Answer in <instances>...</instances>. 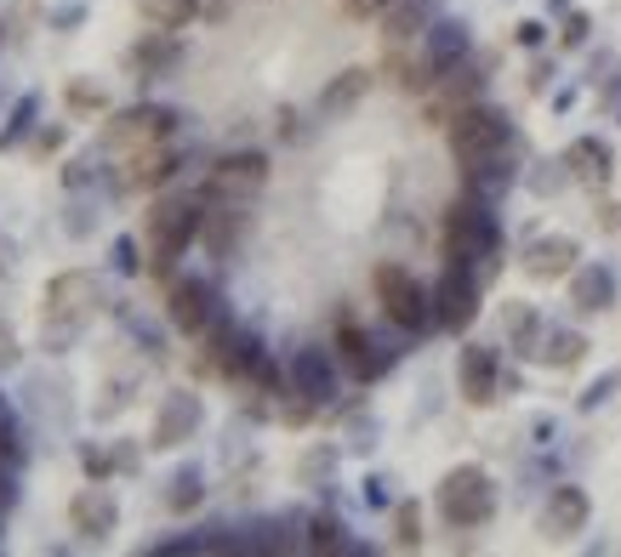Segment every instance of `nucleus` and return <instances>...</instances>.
<instances>
[{
  "label": "nucleus",
  "instance_id": "f257e3e1",
  "mask_svg": "<svg viewBox=\"0 0 621 557\" xmlns=\"http://www.w3.org/2000/svg\"><path fill=\"white\" fill-rule=\"evenodd\" d=\"M200 228H206V199H195V193H166V199H155L149 206V217H142V245H149V268L155 273H166L188 245L200 239Z\"/></svg>",
  "mask_w": 621,
  "mask_h": 557
},
{
  "label": "nucleus",
  "instance_id": "f03ea898",
  "mask_svg": "<svg viewBox=\"0 0 621 557\" xmlns=\"http://www.w3.org/2000/svg\"><path fill=\"white\" fill-rule=\"evenodd\" d=\"M445 137H451V155L473 171V166H491V160H502L507 155V142H513V131H507V115L502 109H491V103H473V109H462L451 126H445Z\"/></svg>",
  "mask_w": 621,
  "mask_h": 557
},
{
  "label": "nucleus",
  "instance_id": "7ed1b4c3",
  "mask_svg": "<svg viewBox=\"0 0 621 557\" xmlns=\"http://www.w3.org/2000/svg\"><path fill=\"white\" fill-rule=\"evenodd\" d=\"M98 308V279L91 273H58L46 285V347H63L80 336V325Z\"/></svg>",
  "mask_w": 621,
  "mask_h": 557
},
{
  "label": "nucleus",
  "instance_id": "20e7f679",
  "mask_svg": "<svg viewBox=\"0 0 621 557\" xmlns=\"http://www.w3.org/2000/svg\"><path fill=\"white\" fill-rule=\"evenodd\" d=\"M491 513H496V489H491L485 467H456V473H445V484H440V518L451 529H480Z\"/></svg>",
  "mask_w": 621,
  "mask_h": 557
},
{
  "label": "nucleus",
  "instance_id": "39448f33",
  "mask_svg": "<svg viewBox=\"0 0 621 557\" xmlns=\"http://www.w3.org/2000/svg\"><path fill=\"white\" fill-rule=\"evenodd\" d=\"M445 257L451 262H491L496 257V217L485 199H456L445 217Z\"/></svg>",
  "mask_w": 621,
  "mask_h": 557
},
{
  "label": "nucleus",
  "instance_id": "423d86ee",
  "mask_svg": "<svg viewBox=\"0 0 621 557\" xmlns=\"http://www.w3.org/2000/svg\"><path fill=\"white\" fill-rule=\"evenodd\" d=\"M376 301H382V314H388L400 330H427V308H434V296H427L422 285H416V273L411 268H400V262H382L376 268Z\"/></svg>",
  "mask_w": 621,
  "mask_h": 557
},
{
  "label": "nucleus",
  "instance_id": "0eeeda50",
  "mask_svg": "<svg viewBox=\"0 0 621 557\" xmlns=\"http://www.w3.org/2000/svg\"><path fill=\"white\" fill-rule=\"evenodd\" d=\"M263 188H268V160L263 155H223L206 177V199H223V206H252Z\"/></svg>",
  "mask_w": 621,
  "mask_h": 557
},
{
  "label": "nucleus",
  "instance_id": "6e6552de",
  "mask_svg": "<svg viewBox=\"0 0 621 557\" xmlns=\"http://www.w3.org/2000/svg\"><path fill=\"white\" fill-rule=\"evenodd\" d=\"M171 126H177V115H166V109H126V115H115V120H109L103 148H115V155H137V148L166 142V137H171Z\"/></svg>",
  "mask_w": 621,
  "mask_h": 557
},
{
  "label": "nucleus",
  "instance_id": "1a4fd4ad",
  "mask_svg": "<svg viewBox=\"0 0 621 557\" xmlns=\"http://www.w3.org/2000/svg\"><path fill=\"white\" fill-rule=\"evenodd\" d=\"M166 319L183 330V336H206L211 325H217V296H211V285L206 279H177L171 290H166Z\"/></svg>",
  "mask_w": 621,
  "mask_h": 557
},
{
  "label": "nucleus",
  "instance_id": "9d476101",
  "mask_svg": "<svg viewBox=\"0 0 621 557\" xmlns=\"http://www.w3.org/2000/svg\"><path fill=\"white\" fill-rule=\"evenodd\" d=\"M473 314H480V279L467 273V262H451L440 290H434V325L445 330H462Z\"/></svg>",
  "mask_w": 621,
  "mask_h": 557
},
{
  "label": "nucleus",
  "instance_id": "9b49d317",
  "mask_svg": "<svg viewBox=\"0 0 621 557\" xmlns=\"http://www.w3.org/2000/svg\"><path fill=\"white\" fill-rule=\"evenodd\" d=\"M69 524H75V535H86V540H103V535H115V524H120V506H115V495H109L103 484H91V489H80V495L69 500Z\"/></svg>",
  "mask_w": 621,
  "mask_h": 557
},
{
  "label": "nucleus",
  "instance_id": "f8f14e48",
  "mask_svg": "<svg viewBox=\"0 0 621 557\" xmlns=\"http://www.w3.org/2000/svg\"><path fill=\"white\" fill-rule=\"evenodd\" d=\"M456 381H462V398H467V404H496V387H502L496 347H462Z\"/></svg>",
  "mask_w": 621,
  "mask_h": 557
},
{
  "label": "nucleus",
  "instance_id": "ddd939ff",
  "mask_svg": "<svg viewBox=\"0 0 621 557\" xmlns=\"http://www.w3.org/2000/svg\"><path fill=\"white\" fill-rule=\"evenodd\" d=\"M576 239H564V233H548V239H531V250H524V273L553 285V279H570L576 273Z\"/></svg>",
  "mask_w": 621,
  "mask_h": 557
},
{
  "label": "nucleus",
  "instance_id": "4468645a",
  "mask_svg": "<svg viewBox=\"0 0 621 557\" xmlns=\"http://www.w3.org/2000/svg\"><path fill=\"white\" fill-rule=\"evenodd\" d=\"M285 381H292V398H308V404H325L337 392V370H331V359L319 347H303L292 359V370H285Z\"/></svg>",
  "mask_w": 621,
  "mask_h": 557
},
{
  "label": "nucleus",
  "instance_id": "2eb2a0df",
  "mask_svg": "<svg viewBox=\"0 0 621 557\" xmlns=\"http://www.w3.org/2000/svg\"><path fill=\"white\" fill-rule=\"evenodd\" d=\"M177 166H183V160H177V148H171V142L137 148V155L126 160V188H137V193L149 188V193H155V188H166V182L177 177Z\"/></svg>",
  "mask_w": 621,
  "mask_h": 557
},
{
  "label": "nucleus",
  "instance_id": "dca6fc26",
  "mask_svg": "<svg viewBox=\"0 0 621 557\" xmlns=\"http://www.w3.org/2000/svg\"><path fill=\"white\" fill-rule=\"evenodd\" d=\"M467 58V29L462 23H440V29H427L422 34V63H427V74H445V69H456Z\"/></svg>",
  "mask_w": 621,
  "mask_h": 557
},
{
  "label": "nucleus",
  "instance_id": "f3484780",
  "mask_svg": "<svg viewBox=\"0 0 621 557\" xmlns=\"http://www.w3.org/2000/svg\"><path fill=\"white\" fill-rule=\"evenodd\" d=\"M610 148L599 142V137H576V142H570L564 148V171L570 177H576V182H588V188H604L610 182Z\"/></svg>",
  "mask_w": 621,
  "mask_h": 557
},
{
  "label": "nucleus",
  "instance_id": "a211bd4d",
  "mask_svg": "<svg viewBox=\"0 0 621 557\" xmlns=\"http://www.w3.org/2000/svg\"><path fill=\"white\" fill-rule=\"evenodd\" d=\"M177 58H183V46H177V34H171V29H160V34H142V40L131 46V69H137L142 80H160V74H171V69H177Z\"/></svg>",
  "mask_w": 621,
  "mask_h": 557
},
{
  "label": "nucleus",
  "instance_id": "6ab92c4d",
  "mask_svg": "<svg viewBox=\"0 0 621 557\" xmlns=\"http://www.w3.org/2000/svg\"><path fill=\"white\" fill-rule=\"evenodd\" d=\"M195 427H200V398L171 392V398H166V410H160V421H155V449H177Z\"/></svg>",
  "mask_w": 621,
  "mask_h": 557
},
{
  "label": "nucleus",
  "instance_id": "aec40b11",
  "mask_svg": "<svg viewBox=\"0 0 621 557\" xmlns=\"http://www.w3.org/2000/svg\"><path fill=\"white\" fill-rule=\"evenodd\" d=\"M200 239L211 245V257H228V250L246 239V206H223V199H211V211H206V228H200Z\"/></svg>",
  "mask_w": 621,
  "mask_h": 557
},
{
  "label": "nucleus",
  "instance_id": "412c9836",
  "mask_svg": "<svg viewBox=\"0 0 621 557\" xmlns=\"http://www.w3.org/2000/svg\"><path fill=\"white\" fill-rule=\"evenodd\" d=\"M337 359H343V365H348V376H359V381H371V376L382 370V359H376L371 336H365V330H359L348 314L337 319Z\"/></svg>",
  "mask_w": 621,
  "mask_h": 557
},
{
  "label": "nucleus",
  "instance_id": "4be33fe9",
  "mask_svg": "<svg viewBox=\"0 0 621 557\" xmlns=\"http://www.w3.org/2000/svg\"><path fill=\"white\" fill-rule=\"evenodd\" d=\"M376 23H382V40L388 46H411V40L427 34V0H394Z\"/></svg>",
  "mask_w": 621,
  "mask_h": 557
},
{
  "label": "nucleus",
  "instance_id": "5701e85b",
  "mask_svg": "<svg viewBox=\"0 0 621 557\" xmlns=\"http://www.w3.org/2000/svg\"><path fill=\"white\" fill-rule=\"evenodd\" d=\"M588 495L576 489V484H559L553 495H548V529L553 535H576V529H588Z\"/></svg>",
  "mask_w": 621,
  "mask_h": 557
},
{
  "label": "nucleus",
  "instance_id": "b1692460",
  "mask_svg": "<svg viewBox=\"0 0 621 557\" xmlns=\"http://www.w3.org/2000/svg\"><path fill=\"white\" fill-rule=\"evenodd\" d=\"M570 301H576L582 314H604L610 301H615V279L604 268H582L576 279H570Z\"/></svg>",
  "mask_w": 621,
  "mask_h": 557
},
{
  "label": "nucleus",
  "instance_id": "393cba45",
  "mask_svg": "<svg viewBox=\"0 0 621 557\" xmlns=\"http://www.w3.org/2000/svg\"><path fill=\"white\" fill-rule=\"evenodd\" d=\"M582 352H588V336L582 330H548L536 359L553 365V370H570V365H582Z\"/></svg>",
  "mask_w": 621,
  "mask_h": 557
},
{
  "label": "nucleus",
  "instance_id": "a878e982",
  "mask_svg": "<svg viewBox=\"0 0 621 557\" xmlns=\"http://www.w3.org/2000/svg\"><path fill=\"white\" fill-rule=\"evenodd\" d=\"M137 12H142V23H155V29H183V23H195L200 0H137Z\"/></svg>",
  "mask_w": 621,
  "mask_h": 557
},
{
  "label": "nucleus",
  "instance_id": "bb28decb",
  "mask_svg": "<svg viewBox=\"0 0 621 557\" xmlns=\"http://www.w3.org/2000/svg\"><path fill=\"white\" fill-rule=\"evenodd\" d=\"M507 336L519 341V352H536L542 347V319H536V308H524V301H507Z\"/></svg>",
  "mask_w": 621,
  "mask_h": 557
},
{
  "label": "nucleus",
  "instance_id": "cd10ccee",
  "mask_svg": "<svg viewBox=\"0 0 621 557\" xmlns=\"http://www.w3.org/2000/svg\"><path fill=\"white\" fill-rule=\"evenodd\" d=\"M365 91H371V74H365V69H348L337 86H331V91L319 97V103H325V115H343V109H354V103H359Z\"/></svg>",
  "mask_w": 621,
  "mask_h": 557
},
{
  "label": "nucleus",
  "instance_id": "c85d7f7f",
  "mask_svg": "<svg viewBox=\"0 0 621 557\" xmlns=\"http://www.w3.org/2000/svg\"><path fill=\"white\" fill-rule=\"evenodd\" d=\"M63 103H69L75 115H103V109H109V91L91 86V80H69V86H63Z\"/></svg>",
  "mask_w": 621,
  "mask_h": 557
},
{
  "label": "nucleus",
  "instance_id": "c756f323",
  "mask_svg": "<svg viewBox=\"0 0 621 557\" xmlns=\"http://www.w3.org/2000/svg\"><path fill=\"white\" fill-rule=\"evenodd\" d=\"M394 546H422V513H416V500L394 506Z\"/></svg>",
  "mask_w": 621,
  "mask_h": 557
},
{
  "label": "nucleus",
  "instance_id": "7c9ffc66",
  "mask_svg": "<svg viewBox=\"0 0 621 557\" xmlns=\"http://www.w3.org/2000/svg\"><path fill=\"white\" fill-rule=\"evenodd\" d=\"M308 546H314V551H343V546H348V540H343V524H337V518H314V524H308Z\"/></svg>",
  "mask_w": 621,
  "mask_h": 557
},
{
  "label": "nucleus",
  "instance_id": "2f4dec72",
  "mask_svg": "<svg viewBox=\"0 0 621 557\" xmlns=\"http://www.w3.org/2000/svg\"><path fill=\"white\" fill-rule=\"evenodd\" d=\"M200 473H183L177 484H171V513H188V506H200Z\"/></svg>",
  "mask_w": 621,
  "mask_h": 557
},
{
  "label": "nucleus",
  "instance_id": "473e14b6",
  "mask_svg": "<svg viewBox=\"0 0 621 557\" xmlns=\"http://www.w3.org/2000/svg\"><path fill=\"white\" fill-rule=\"evenodd\" d=\"M80 461H86V478H91V484H103V478H109V455H103V449H86Z\"/></svg>",
  "mask_w": 621,
  "mask_h": 557
},
{
  "label": "nucleus",
  "instance_id": "72a5a7b5",
  "mask_svg": "<svg viewBox=\"0 0 621 557\" xmlns=\"http://www.w3.org/2000/svg\"><path fill=\"white\" fill-rule=\"evenodd\" d=\"M343 7H348V18H382L394 0H343Z\"/></svg>",
  "mask_w": 621,
  "mask_h": 557
},
{
  "label": "nucleus",
  "instance_id": "f704fd0d",
  "mask_svg": "<svg viewBox=\"0 0 621 557\" xmlns=\"http://www.w3.org/2000/svg\"><path fill=\"white\" fill-rule=\"evenodd\" d=\"M582 40H588V18L570 12V18H564V46H582Z\"/></svg>",
  "mask_w": 621,
  "mask_h": 557
},
{
  "label": "nucleus",
  "instance_id": "c9c22d12",
  "mask_svg": "<svg viewBox=\"0 0 621 557\" xmlns=\"http://www.w3.org/2000/svg\"><path fill=\"white\" fill-rule=\"evenodd\" d=\"M115 262H120L126 273H137V268H142V262H137V245H131V239H120V245H115Z\"/></svg>",
  "mask_w": 621,
  "mask_h": 557
},
{
  "label": "nucleus",
  "instance_id": "e433bc0d",
  "mask_svg": "<svg viewBox=\"0 0 621 557\" xmlns=\"http://www.w3.org/2000/svg\"><path fill=\"white\" fill-rule=\"evenodd\" d=\"M12 359H18V336L0 325V365H12Z\"/></svg>",
  "mask_w": 621,
  "mask_h": 557
},
{
  "label": "nucleus",
  "instance_id": "4c0bfd02",
  "mask_svg": "<svg viewBox=\"0 0 621 557\" xmlns=\"http://www.w3.org/2000/svg\"><path fill=\"white\" fill-rule=\"evenodd\" d=\"M542 34H548L542 23H519V46H542Z\"/></svg>",
  "mask_w": 621,
  "mask_h": 557
},
{
  "label": "nucleus",
  "instance_id": "58836bf2",
  "mask_svg": "<svg viewBox=\"0 0 621 557\" xmlns=\"http://www.w3.org/2000/svg\"><path fill=\"white\" fill-rule=\"evenodd\" d=\"M63 182H69V188H80V182H86V160H75V166L63 171Z\"/></svg>",
  "mask_w": 621,
  "mask_h": 557
},
{
  "label": "nucleus",
  "instance_id": "ea45409f",
  "mask_svg": "<svg viewBox=\"0 0 621 557\" xmlns=\"http://www.w3.org/2000/svg\"><path fill=\"white\" fill-rule=\"evenodd\" d=\"M7 506H12V478L0 473V513H7Z\"/></svg>",
  "mask_w": 621,
  "mask_h": 557
}]
</instances>
